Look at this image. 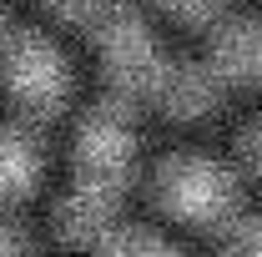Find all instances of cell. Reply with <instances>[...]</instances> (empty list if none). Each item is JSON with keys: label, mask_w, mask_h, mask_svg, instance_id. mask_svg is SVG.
<instances>
[{"label": "cell", "mask_w": 262, "mask_h": 257, "mask_svg": "<svg viewBox=\"0 0 262 257\" xmlns=\"http://www.w3.org/2000/svg\"><path fill=\"white\" fill-rule=\"evenodd\" d=\"M61 15H96V0H51Z\"/></svg>", "instance_id": "9"}, {"label": "cell", "mask_w": 262, "mask_h": 257, "mask_svg": "<svg viewBox=\"0 0 262 257\" xmlns=\"http://www.w3.org/2000/svg\"><path fill=\"white\" fill-rule=\"evenodd\" d=\"M35 177H40V146H35V136L20 131V126L0 131V202L26 197L35 187Z\"/></svg>", "instance_id": "5"}, {"label": "cell", "mask_w": 262, "mask_h": 257, "mask_svg": "<svg viewBox=\"0 0 262 257\" xmlns=\"http://www.w3.org/2000/svg\"><path fill=\"white\" fill-rule=\"evenodd\" d=\"M106 257H182V252H171L162 237H151V232H116L106 242Z\"/></svg>", "instance_id": "6"}, {"label": "cell", "mask_w": 262, "mask_h": 257, "mask_svg": "<svg viewBox=\"0 0 262 257\" xmlns=\"http://www.w3.org/2000/svg\"><path fill=\"white\" fill-rule=\"evenodd\" d=\"M0 257H31V242L15 227H0Z\"/></svg>", "instance_id": "8"}, {"label": "cell", "mask_w": 262, "mask_h": 257, "mask_svg": "<svg viewBox=\"0 0 262 257\" xmlns=\"http://www.w3.org/2000/svg\"><path fill=\"white\" fill-rule=\"evenodd\" d=\"M126 161H131V121L116 106L91 111V121L81 126V177L116 187L126 177Z\"/></svg>", "instance_id": "3"}, {"label": "cell", "mask_w": 262, "mask_h": 257, "mask_svg": "<svg viewBox=\"0 0 262 257\" xmlns=\"http://www.w3.org/2000/svg\"><path fill=\"white\" fill-rule=\"evenodd\" d=\"M247 157H252V166L262 172V121H257L252 131H247Z\"/></svg>", "instance_id": "10"}, {"label": "cell", "mask_w": 262, "mask_h": 257, "mask_svg": "<svg viewBox=\"0 0 262 257\" xmlns=\"http://www.w3.org/2000/svg\"><path fill=\"white\" fill-rule=\"evenodd\" d=\"M0 76H5V91L31 111H56L71 86L61 56L40 35H10L0 51Z\"/></svg>", "instance_id": "2"}, {"label": "cell", "mask_w": 262, "mask_h": 257, "mask_svg": "<svg viewBox=\"0 0 262 257\" xmlns=\"http://www.w3.org/2000/svg\"><path fill=\"white\" fill-rule=\"evenodd\" d=\"M162 5H171L177 15H187V20H202V15H212L222 0H162Z\"/></svg>", "instance_id": "7"}, {"label": "cell", "mask_w": 262, "mask_h": 257, "mask_svg": "<svg viewBox=\"0 0 262 257\" xmlns=\"http://www.w3.org/2000/svg\"><path fill=\"white\" fill-rule=\"evenodd\" d=\"M157 192H162V207L182 222L196 227H222L237 217V202H242V187L222 161L212 157H171L157 177Z\"/></svg>", "instance_id": "1"}, {"label": "cell", "mask_w": 262, "mask_h": 257, "mask_svg": "<svg viewBox=\"0 0 262 257\" xmlns=\"http://www.w3.org/2000/svg\"><path fill=\"white\" fill-rule=\"evenodd\" d=\"M111 212H116V187H101V182H76V192L61 202V232L71 242H91L111 227Z\"/></svg>", "instance_id": "4"}]
</instances>
